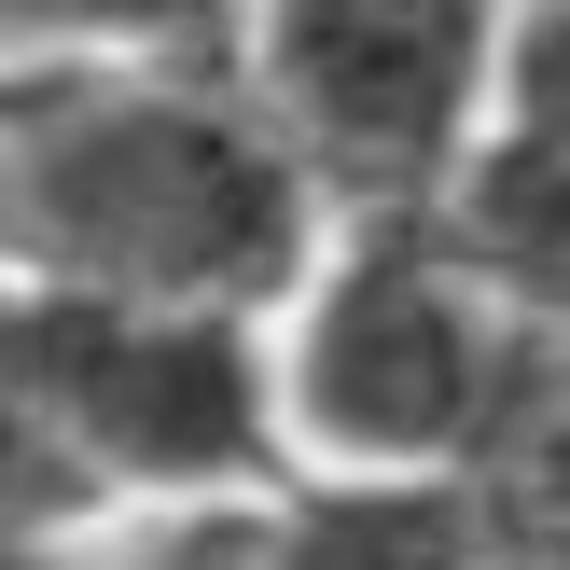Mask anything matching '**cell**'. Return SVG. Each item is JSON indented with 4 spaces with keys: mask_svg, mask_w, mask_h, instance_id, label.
I'll use <instances>...</instances> for the list:
<instances>
[{
    "mask_svg": "<svg viewBox=\"0 0 570 570\" xmlns=\"http://www.w3.org/2000/svg\"><path fill=\"white\" fill-rule=\"evenodd\" d=\"M529 0H250L237 83L334 209H445L501 111Z\"/></svg>",
    "mask_w": 570,
    "mask_h": 570,
    "instance_id": "277c9868",
    "label": "cell"
},
{
    "mask_svg": "<svg viewBox=\"0 0 570 570\" xmlns=\"http://www.w3.org/2000/svg\"><path fill=\"white\" fill-rule=\"evenodd\" d=\"M334 223L348 209L306 181L237 70L0 83V278L278 321Z\"/></svg>",
    "mask_w": 570,
    "mask_h": 570,
    "instance_id": "6da1fadb",
    "label": "cell"
},
{
    "mask_svg": "<svg viewBox=\"0 0 570 570\" xmlns=\"http://www.w3.org/2000/svg\"><path fill=\"white\" fill-rule=\"evenodd\" d=\"M250 0H0V83L70 70H237Z\"/></svg>",
    "mask_w": 570,
    "mask_h": 570,
    "instance_id": "52a82bcc",
    "label": "cell"
},
{
    "mask_svg": "<svg viewBox=\"0 0 570 570\" xmlns=\"http://www.w3.org/2000/svg\"><path fill=\"white\" fill-rule=\"evenodd\" d=\"M557 14H570V0H557Z\"/></svg>",
    "mask_w": 570,
    "mask_h": 570,
    "instance_id": "30bf717a",
    "label": "cell"
},
{
    "mask_svg": "<svg viewBox=\"0 0 570 570\" xmlns=\"http://www.w3.org/2000/svg\"><path fill=\"white\" fill-rule=\"evenodd\" d=\"M265 334L293 473H473L543 362V321L473 265L445 209H348Z\"/></svg>",
    "mask_w": 570,
    "mask_h": 570,
    "instance_id": "3957f363",
    "label": "cell"
},
{
    "mask_svg": "<svg viewBox=\"0 0 570 570\" xmlns=\"http://www.w3.org/2000/svg\"><path fill=\"white\" fill-rule=\"evenodd\" d=\"M0 460L70 529L167 515V501H250L293 473L278 334L223 321V306L0 278Z\"/></svg>",
    "mask_w": 570,
    "mask_h": 570,
    "instance_id": "7a4b0ae2",
    "label": "cell"
},
{
    "mask_svg": "<svg viewBox=\"0 0 570 570\" xmlns=\"http://www.w3.org/2000/svg\"><path fill=\"white\" fill-rule=\"evenodd\" d=\"M445 223L473 237V265H488L543 334H570V14L557 0H529L501 111H488V139H473Z\"/></svg>",
    "mask_w": 570,
    "mask_h": 570,
    "instance_id": "5b68a950",
    "label": "cell"
},
{
    "mask_svg": "<svg viewBox=\"0 0 570 570\" xmlns=\"http://www.w3.org/2000/svg\"><path fill=\"white\" fill-rule=\"evenodd\" d=\"M473 488H488L515 570H570V334H543V362H529V390L501 404Z\"/></svg>",
    "mask_w": 570,
    "mask_h": 570,
    "instance_id": "ba28073f",
    "label": "cell"
},
{
    "mask_svg": "<svg viewBox=\"0 0 570 570\" xmlns=\"http://www.w3.org/2000/svg\"><path fill=\"white\" fill-rule=\"evenodd\" d=\"M293 570H515L473 473H278Z\"/></svg>",
    "mask_w": 570,
    "mask_h": 570,
    "instance_id": "8992f818",
    "label": "cell"
},
{
    "mask_svg": "<svg viewBox=\"0 0 570 570\" xmlns=\"http://www.w3.org/2000/svg\"><path fill=\"white\" fill-rule=\"evenodd\" d=\"M70 570H293V543H278V488L250 501H167V515H111L83 529Z\"/></svg>",
    "mask_w": 570,
    "mask_h": 570,
    "instance_id": "9c48e42d",
    "label": "cell"
}]
</instances>
